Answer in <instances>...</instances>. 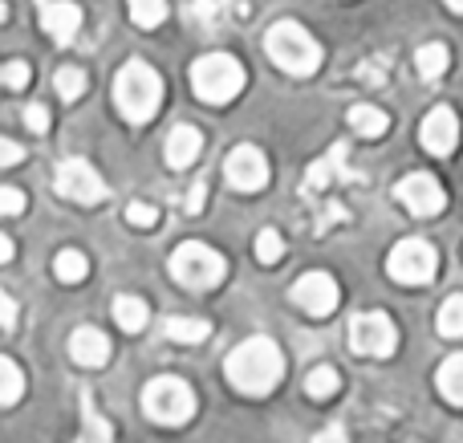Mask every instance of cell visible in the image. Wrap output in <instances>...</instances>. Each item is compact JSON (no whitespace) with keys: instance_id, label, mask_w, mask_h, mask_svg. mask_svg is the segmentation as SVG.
<instances>
[{"instance_id":"cell-1","label":"cell","mask_w":463,"mask_h":443,"mask_svg":"<svg viewBox=\"0 0 463 443\" xmlns=\"http://www.w3.org/2000/svg\"><path fill=\"white\" fill-rule=\"evenodd\" d=\"M224 374L240 395L252 399L272 395L280 387V379H285V354H280V346L272 338H248L228 354Z\"/></svg>"},{"instance_id":"cell-2","label":"cell","mask_w":463,"mask_h":443,"mask_svg":"<svg viewBox=\"0 0 463 443\" xmlns=\"http://www.w3.org/2000/svg\"><path fill=\"white\" fill-rule=\"evenodd\" d=\"M114 106H118V114L127 122H135V127H143V122H151L155 114H159L163 78L143 57H135V61H127L118 70V78H114Z\"/></svg>"},{"instance_id":"cell-3","label":"cell","mask_w":463,"mask_h":443,"mask_svg":"<svg viewBox=\"0 0 463 443\" xmlns=\"http://www.w3.org/2000/svg\"><path fill=\"white\" fill-rule=\"evenodd\" d=\"M264 49H269L272 65L293 78H309L321 65V45L309 37V29L297 21H277L269 33H264Z\"/></svg>"},{"instance_id":"cell-4","label":"cell","mask_w":463,"mask_h":443,"mask_svg":"<svg viewBox=\"0 0 463 443\" xmlns=\"http://www.w3.org/2000/svg\"><path fill=\"white\" fill-rule=\"evenodd\" d=\"M244 81H248L244 65H240L232 53H203L200 61L192 65V90L200 102L224 106L244 90Z\"/></svg>"},{"instance_id":"cell-5","label":"cell","mask_w":463,"mask_h":443,"mask_svg":"<svg viewBox=\"0 0 463 443\" xmlns=\"http://www.w3.org/2000/svg\"><path fill=\"white\" fill-rule=\"evenodd\" d=\"M143 415L151 423H163V428H179L195 415V391L175 374L151 379L143 387Z\"/></svg>"},{"instance_id":"cell-6","label":"cell","mask_w":463,"mask_h":443,"mask_svg":"<svg viewBox=\"0 0 463 443\" xmlns=\"http://www.w3.org/2000/svg\"><path fill=\"white\" fill-rule=\"evenodd\" d=\"M167 269H171V277H175L184 289H216V285L228 277V260L220 257L216 249L200 244V240L179 244V249L171 252Z\"/></svg>"},{"instance_id":"cell-7","label":"cell","mask_w":463,"mask_h":443,"mask_svg":"<svg viewBox=\"0 0 463 443\" xmlns=\"http://www.w3.org/2000/svg\"><path fill=\"white\" fill-rule=\"evenodd\" d=\"M386 273L399 285H431L435 273H439V252H435V244L419 240V236L415 240H402L386 257Z\"/></svg>"},{"instance_id":"cell-8","label":"cell","mask_w":463,"mask_h":443,"mask_svg":"<svg viewBox=\"0 0 463 443\" xmlns=\"http://www.w3.org/2000/svg\"><path fill=\"white\" fill-rule=\"evenodd\" d=\"M53 192L65 195V200H73V203H90V208L106 200L102 175H98V171L90 167L86 159H65V163H57V171H53Z\"/></svg>"},{"instance_id":"cell-9","label":"cell","mask_w":463,"mask_h":443,"mask_svg":"<svg viewBox=\"0 0 463 443\" xmlns=\"http://www.w3.org/2000/svg\"><path fill=\"white\" fill-rule=\"evenodd\" d=\"M350 346L354 354L366 358H391L399 350V330L386 314H358L350 322Z\"/></svg>"},{"instance_id":"cell-10","label":"cell","mask_w":463,"mask_h":443,"mask_svg":"<svg viewBox=\"0 0 463 443\" xmlns=\"http://www.w3.org/2000/svg\"><path fill=\"white\" fill-rule=\"evenodd\" d=\"M394 195H399L402 208H407L411 216H419V220L439 216L443 203H448V192H443V184H439L435 175H427V171H415V175L399 179Z\"/></svg>"},{"instance_id":"cell-11","label":"cell","mask_w":463,"mask_h":443,"mask_svg":"<svg viewBox=\"0 0 463 443\" xmlns=\"http://www.w3.org/2000/svg\"><path fill=\"white\" fill-rule=\"evenodd\" d=\"M224 175L236 192H260V187H269V159L260 146L244 143L224 159Z\"/></svg>"},{"instance_id":"cell-12","label":"cell","mask_w":463,"mask_h":443,"mask_svg":"<svg viewBox=\"0 0 463 443\" xmlns=\"http://www.w3.org/2000/svg\"><path fill=\"white\" fill-rule=\"evenodd\" d=\"M293 301L309 317H329L337 309V301H342V289H337V281L329 273H305L293 285Z\"/></svg>"},{"instance_id":"cell-13","label":"cell","mask_w":463,"mask_h":443,"mask_svg":"<svg viewBox=\"0 0 463 443\" xmlns=\"http://www.w3.org/2000/svg\"><path fill=\"white\" fill-rule=\"evenodd\" d=\"M419 138H423V146L431 155H451L459 146V118L451 106H435L431 114L423 118V127H419Z\"/></svg>"},{"instance_id":"cell-14","label":"cell","mask_w":463,"mask_h":443,"mask_svg":"<svg viewBox=\"0 0 463 443\" xmlns=\"http://www.w3.org/2000/svg\"><path fill=\"white\" fill-rule=\"evenodd\" d=\"M41 5V29L57 41V45H70L81 29V8L73 0H37Z\"/></svg>"},{"instance_id":"cell-15","label":"cell","mask_w":463,"mask_h":443,"mask_svg":"<svg viewBox=\"0 0 463 443\" xmlns=\"http://www.w3.org/2000/svg\"><path fill=\"white\" fill-rule=\"evenodd\" d=\"M337 179H350V167H345V143H334L326 159H317L309 171H305L301 195L305 200H313V195H321L329 184H337Z\"/></svg>"},{"instance_id":"cell-16","label":"cell","mask_w":463,"mask_h":443,"mask_svg":"<svg viewBox=\"0 0 463 443\" xmlns=\"http://www.w3.org/2000/svg\"><path fill=\"white\" fill-rule=\"evenodd\" d=\"M70 358L78 366L98 371V366L110 363V338H106L102 330H94V325H81V330H73V338H70Z\"/></svg>"},{"instance_id":"cell-17","label":"cell","mask_w":463,"mask_h":443,"mask_svg":"<svg viewBox=\"0 0 463 443\" xmlns=\"http://www.w3.org/2000/svg\"><path fill=\"white\" fill-rule=\"evenodd\" d=\"M200 151H203V135L195 127H175L171 130V138H167V163L171 167H179V171H187L195 159H200Z\"/></svg>"},{"instance_id":"cell-18","label":"cell","mask_w":463,"mask_h":443,"mask_svg":"<svg viewBox=\"0 0 463 443\" xmlns=\"http://www.w3.org/2000/svg\"><path fill=\"white\" fill-rule=\"evenodd\" d=\"M114 322H118L127 334H138L146 322H151V309H146V301L135 297V293H118V297H114Z\"/></svg>"},{"instance_id":"cell-19","label":"cell","mask_w":463,"mask_h":443,"mask_svg":"<svg viewBox=\"0 0 463 443\" xmlns=\"http://www.w3.org/2000/svg\"><path fill=\"white\" fill-rule=\"evenodd\" d=\"M448 65H451V49L443 45V41H431V45H423L415 53V70H419V78H427V81L443 78Z\"/></svg>"},{"instance_id":"cell-20","label":"cell","mask_w":463,"mask_h":443,"mask_svg":"<svg viewBox=\"0 0 463 443\" xmlns=\"http://www.w3.org/2000/svg\"><path fill=\"white\" fill-rule=\"evenodd\" d=\"M435 387H439V395L448 399V403L463 407V354H451L448 363L439 366V374H435Z\"/></svg>"},{"instance_id":"cell-21","label":"cell","mask_w":463,"mask_h":443,"mask_svg":"<svg viewBox=\"0 0 463 443\" xmlns=\"http://www.w3.org/2000/svg\"><path fill=\"white\" fill-rule=\"evenodd\" d=\"M163 330H167V338L179 342V346H200V342L212 334V325L203 322V317H167Z\"/></svg>"},{"instance_id":"cell-22","label":"cell","mask_w":463,"mask_h":443,"mask_svg":"<svg viewBox=\"0 0 463 443\" xmlns=\"http://www.w3.org/2000/svg\"><path fill=\"white\" fill-rule=\"evenodd\" d=\"M81 428H86V439L81 443H114V428L102 419V411H98L94 395H81Z\"/></svg>"},{"instance_id":"cell-23","label":"cell","mask_w":463,"mask_h":443,"mask_svg":"<svg viewBox=\"0 0 463 443\" xmlns=\"http://www.w3.org/2000/svg\"><path fill=\"white\" fill-rule=\"evenodd\" d=\"M350 127L358 130L362 138H383L391 130V118H386L378 106H354L350 110Z\"/></svg>"},{"instance_id":"cell-24","label":"cell","mask_w":463,"mask_h":443,"mask_svg":"<svg viewBox=\"0 0 463 443\" xmlns=\"http://www.w3.org/2000/svg\"><path fill=\"white\" fill-rule=\"evenodd\" d=\"M86 273H90V260L81 257L78 249H65V252H57V257H53V277H57L61 285L86 281Z\"/></svg>"},{"instance_id":"cell-25","label":"cell","mask_w":463,"mask_h":443,"mask_svg":"<svg viewBox=\"0 0 463 443\" xmlns=\"http://www.w3.org/2000/svg\"><path fill=\"white\" fill-rule=\"evenodd\" d=\"M337 387H342V374L326 363L313 366V371L305 374V395L309 399H329V395H337Z\"/></svg>"},{"instance_id":"cell-26","label":"cell","mask_w":463,"mask_h":443,"mask_svg":"<svg viewBox=\"0 0 463 443\" xmlns=\"http://www.w3.org/2000/svg\"><path fill=\"white\" fill-rule=\"evenodd\" d=\"M24 395V374L13 358L0 354V407H13Z\"/></svg>"},{"instance_id":"cell-27","label":"cell","mask_w":463,"mask_h":443,"mask_svg":"<svg viewBox=\"0 0 463 443\" xmlns=\"http://www.w3.org/2000/svg\"><path fill=\"white\" fill-rule=\"evenodd\" d=\"M130 5V21L138 29H155V24L167 21V0H127Z\"/></svg>"},{"instance_id":"cell-28","label":"cell","mask_w":463,"mask_h":443,"mask_svg":"<svg viewBox=\"0 0 463 443\" xmlns=\"http://www.w3.org/2000/svg\"><path fill=\"white\" fill-rule=\"evenodd\" d=\"M435 325H439L443 338H463V293L443 301L439 317H435Z\"/></svg>"},{"instance_id":"cell-29","label":"cell","mask_w":463,"mask_h":443,"mask_svg":"<svg viewBox=\"0 0 463 443\" xmlns=\"http://www.w3.org/2000/svg\"><path fill=\"white\" fill-rule=\"evenodd\" d=\"M86 73L78 70V65H65V70H57V78H53V86H57V98H65V102H73V98H81L86 94Z\"/></svg>"},{"instance_id":"cell-30","label":"cell","mask_w":463,"mask_h":443,"mask_svg":"<svg viewBox=\"0 0 463 443\" xmlns=\"http://www.w3.org/2000/svg\"><path fill=\"white\" fill-rule=\"evenodd\" d=\"M280 257H285V236H280L277 228H264V232L256 236V260H260V265H277Z\"/></svg>"},{"instance_id":"cell-31","label":"cell","mask_w":463,"mask_h":443,"mask_svg":"<svg viewBox=\"0 0 463 443\" xmlns=\"http://www.w3.org/2000/svg\"><path fill=\"white\" fill-rule=\"evenodd\" d=\"M192 16L203 24V29H216V24L224 21V0H195Z\"/></svg>"},{"instance_id":"cell-32","label":"cell","mask_w":463,"mask_h":443,"mask_svg":"<svg viewBox=\"0 0 463 443\" xmlns=\"http://www.w3.org/2000/svg\"><path fill=\"white\" fill-rule=\"evenodd\" d=\"M127 220H130L135 228H155V224H159V208H155V203H143V200H138V203H130V208H127Z\"/></svg>"},{"instance_id":"cell-33","label":"cell","mask_w":463,"mask_h":443,"mask_svg":"<svg viewBox=\"0 0 463 443\" xmlns=\"http://www.w3.org/2000/svg\"><path fill=\"white\" fill-rule=\"evenodd\" d=\"M0 78H5V86H8V90H24V86L33 81V70H29L24 61H8L5 70H0Z\"/></svg>"},{"instance_id":"cell-34","label":"cell","mask_w":463,"mask_h":443,"mask_svg":"<svg viewBox=\"0 0 463 443\" xmlns=\"http://www.w3.org/2000/svg\"><path fill=\"white\" fill-rule=\"evenodd\" d=\"M24 192H16V187H0V216H21L24 212Z\"/></svg>"},{"instance_id":"cell-35","label":"cell","mask_w":463,"mask_h":443,"mask_svg":"<svg viewBox=\"0 0 463 443\" xmlns=\"http://www.w3.org/2000/svg\"><path fill=\"white\" fill-rule=\"evenodd\" d=\"M24 159V146L21 143H13V138H5L0 135V167H16V163Z\"/></svg>"},{"instance_id":"cell-36","label":"cell","mask_w":463,"mask_h":443,"mask_svg":"<svg viewBox=\"0 0 463 443\" xmlns=\"http://www.w3.org/2000/svg\"><path fill=\"white\" fill-rule=\"evenodd\" d=\"M24 127L37 130V135L41 130H49V110L45 106H24Z\"/></svg>"},{"instance_id":"cell-37","label":"cell","mask_w":463,"mask_h":443,"mask_svg":"<svg viewBox=\"0 0 463 443\" xmlns=\"http://www.w3.org/2000/svg\"><path fill=\"white\" fill-rule=\"evenodd\" d=\"M13 322H16V301L8 293H0V330H13Z\"/></svg>"},{"instance_id":"cell-38","label":"cell","mask_w":463,"mask_h":443,"mask_svg":"<svg viewBox=\"0 0 463 443\" xmlns=\"http://www.w3.org/2000/svg\"><path fill=\"white\" fill-rule=\"evenodd\" d=\"M203 192H208V184H203V179H200V184L192 187V195H187V212H192V216L203 208Z\"/></svg>"},{"instance_id":"cell-39","label":"cell","mask_w":463,"mask_h":443,"mask_svg":"<svg viewBox=\"0 0 463 443\" xmlns=\"http://www.w3.org/2000/svg\"><path fill=\"white\" fill-rule=\"evenodd\" d=\"M313 443H350V439H345V431H342V428H326Z\"/></svg>"},{"instance_id":"cell-40","label":"cell","mask_w":463,"mask_h":443,"mask_svg":"<svg viewBox=\"0 0 463 443\" xmlns=\"http://www.w3.org/2000/svg\"><path fill=\"white\" fill-rule=\"evenodd\" d=\"M13 240H8V236H0V265H8V260H13Z\"/></svg>"},{"instance_id":"cell-41","label":"cell","mask_w":463,"mask_h":443,"mask_svg":"<svg viewBox=\"0 0 463 443\" xmlns=\"http://www.w3.org/2000/svg\"><path fill=\"white\" fill-rule=\"evenodd\" d=\"M443 5H448L451 13H463V0H443Z\"/></svg>"},{"instance_id":"cell-42","label":"cell","mask_w":463,"mask_h":443,"mask_svg":"<svg viewBox=\"0 0 463 443\" xmlns=\"http://www.w3.org/2000/svg\"><path fill=\"white\" fill-rule=\"evenodd\" d=\"M5 16H8V8H5V0H0V21H5Z\"/></svg>"}]
</instances>
